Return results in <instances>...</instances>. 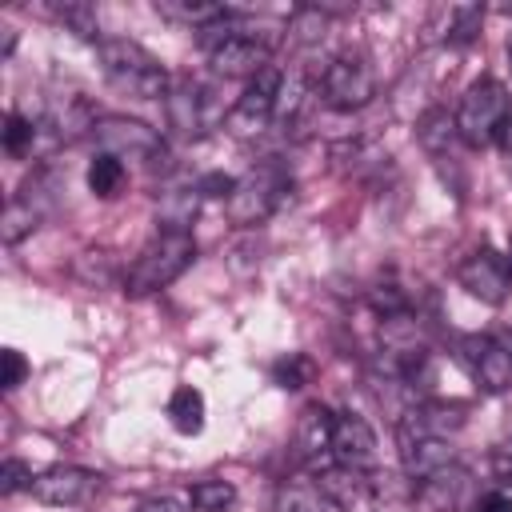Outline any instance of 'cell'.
<instances>
[{
  "label": "cell",
  "mask_w": 512,
  "mask_h": 512,
  "mask_svg": "<svg viewBox=\"0 0 512 512\" xmlns=\"http://www.w3.org/2000/svg\"><path fill=\"white\" fill-rule=\"evenodd\" d=\"M32 468L24 464V460H16V456H8L4 460V468H0V492L4 496H12V492H20V488H28L32 492Z\"/></svg>",
  "instance_id": "obj_30"
},
{
  "label": "cell",
  "mask_w": 512,
  "mask_h": 512,
  "mask_svg": "<svg viewBox=\"0 0 512 512\" xmlns=\"http://www.w3.org/2000/svg\"><path fill=\"white\" fill-rule=\"evenodd\" d=\"M232 184H236L232 176H220V172H208V176H204V180L196 184V192H200V196H224V200H228V192H232Z\"/></svg>",
  "instance_id": "obj_33"
},
{
  "label": "cell",
  "mask_w": 512,
  "mask_h": 512,
  "mask_svg": "<svg viewBox=\"0 0 512 512\" xmlns=\"http://www.w3.org/2000/svg\"><path fill=\"white\" fill-rule=\"evenodd\" d=\"M168 420H172V428L180 436H196L204 428V396L192 384H180L168 396Z\"/></svg>",
  "instance_id": "obj_21"
},
{
  "label": "cell",
  "mask_w": 512,
  "mask_h": 512,
  "mask_svg": "<svg viewBox=\"0 0 512 512\" xmlns=\"http://www.w3.org/2000/svg\"><path fill=\"white\" fill-rule=\"evenodd\" d=\"M416 140H420L424 152L444 156V152L460 140V132H456V116H448L444 108H428V112L416 120Z\"/></svg>",
  "instance_id": "obj_20"
},
{
  "label": "cell",
  "mask_w": 512,
  "mask_h": 512,
  "mask_svg": "<svg viewBox=\"0 0 512 512\" xmlns=\"http://www.w3.org/2000/svg\"><path fill=\"white\" fill-rule=\"evenodd\" d=\"M492 472H496L500 484L512 488V448H496V452H492Z\"/></svg>",
  "instance_id": "obj_35"
},
{
  "label": "cell",
  "mask_w": 512,
  "mask_h": 512,
  "mask_svg": "<svg viewBox=\"0 0 512 512\" xmlns=\"http://www.w3.org/2000/svg\"><path fill=\"white\" fill-rule=\"evenodd\" d=\"M332 424H336V412L324 408V404H308L300 412V420H296L292 448H296V460L308 464L312 472L332 460Z\"/></svg>",
  "instance_id": "obj_15"
},
{
  "label": "cell",
  "mask_w": 512,
  "mask_h": 512,
  "mask_svg": "<svg viewBox=\"0 0 512 512\" xmlns=\"http://www.w3.org/2000/svg\"><path fill=\"white\" fill-rule=\"evenodd\" d=\"M396 444H400L404 476H412V480H424V476L456 464V448L440 436H396Z\"/></svg>",
  "instance_id": "obj_18"
},
{
  "label": "cell",
  "mask_w": 512,
  "mask_h": 512,
  "mask_svg": "<svg viewBox=\"0 0 512 512\" xmlns=\"http://www.w3.org/2000/svg\"><path fill=\"white\" fill-rule=\"evenodd\" d=\"M480 20H484V8H476V4L452 8V12H448V44H456V48L472 44L476 32H480Z\"/></svg>",
  "instance_id": "obj_29"
},
{
  "label": "cell",
  "mask_w": 512,
  "mask_h": 512,
  "mask_svg": "<svg viewBox=\"0 0 512 512\" xmlns=\"http://www.w3.org/2000/svg\"><path fill=\"white\" fill-rule=\"evenodd\" d=\"M496 144H500L504 152H512V112H508V120L500 124V132H496Z\"/></svg>",
  "instance_id": "obj_36"
},
{
  "label": "cell",
  "mask_w": 512,
  "mask_h": 512,
  "mask_svg": "<svg viewBox=\"0 0 512 512\" xmlns=\"http://www.w3.org/2000/svg\"><path fill=\"white\" fill-rule=\"evenodd\" d=\"M376 96V76L364 52H340L320 72V100L336 112H356Z\"/></svg>",
  "instance_id": "obj_6"
},
{
  "label": "cell",
  "mask_w": 512,
  "mask_h": 512,
  "mask_svg": "<svg viewBox=\"0 0 512 512\" xmlns=\"http://www.w3.org/2000/svg\"><path fill=\"white\" fill-rule=\"evenodd\" d=\"M308 376H312V360H308L304 352H288V356H280V360L272 364V380H276L280 388H288V392L304 388Z\"/></svg>",
  "instance_id": "obj_28"
},
{
  "label": "cell",
  "mask_w": 512,
  "mask_h": 512,
  "mask_svg": "<svg viewBox=\"0 0 512 512\" xmlns=\"http://www.w3.org/2000/svg\"><path fill=\"white\" fill-rule=\"evenodd\" d=\"M92 140L100 152L120 156V160H144L148 168H160V160H168L164 136L132 116H96Z\"/></svg>",
  "instance_id": "obj_5"
},
{
  "label": "cell",
  "mask_w": 512,
  "mask_h": 512,
  "mask_svg": "<svg viewBox=\"0 0 512 512\" xmlns=\"http://www.w3.org/2000/svg\"><path fill=\"white\" fill-rule=\"evenodd\" d=\"M460 360L472 372V380L484 392H508L512 388V344L500 336H464Z\"/></svg>",
  "instance_id": "obj_10"
},
{
  "label": "cell",
  "mask_w": 512,
  "mask_h": 512,
  "mask_svg": "<svg viewBox=\"0 0 512 512\" xmlns=\"http://www.w3.org/2000/svg\"><path fill=\"white\" fill-rule=\"evenodd\" d=\"M332 460L336 464H352V468H372L376 460V432L368 428L364 416L356 412H340L332 424Z\"/></svg>",
  "instance_id": "obj_17"
},
{
  "label": "cell",
  "mask_w": 512,
  "mask_h": 512,
  "mask_svg": "<svg viewBox=\"0 0 512 512\" xmlns=\"http://www.w3.org/2000/svg\"><path fill=\"white\" fill-rule=\"evenodd\" d=\"M188 504H192L196 512H228V508L236 504V488H232L228 480L208 476V480H196V484H192Z\"/></svg>",
  "instance_id": "obj_26"
},
{
  "label": "cell",
  "mask_w": 512,
  "mask_h": 512,
  "mask_svg": "<svg viewBox=\"0 0 512 512\" xmlns=\"http://www.w3.org/2000/svg\"><path fill=\"white\" fill-rule=\"evenodd\" d=\"M196 260V240L192 232H156L140 252L136 260L128 264L124 272V292L128 296H152L160 288H168L188 264Z\"/></svg>",
  "instance_id": "obj_2"
},
{
  "label": "cell",
  "mask_w": 512,
  "mask_h": 512,
  "mask_svg": "<svg viewBox=\"0 0 512 512\" xmlns=\"http://www.w3.org/2000/svg\"><path fill=\"white\" fill-rule=\"evenodd\" d=\"M472 512H512V496L504 488H492V492H480Z\"/></svg>",
  "instance_id": "obj_32"
},
{
  "label": "cell",
  "mask_w": 512,
  "mask_h": 512,
  "mask_svg": "<svg viewBox=\"0 0 512 512\" xmlns=\"http://www.w3.org/2000/svg\"><path fill=\"white\" fill-rule=\"evenodd\" d=\"M40 216H44V208L36 204L32 188H24L20 196H12V200L4 204V216H0V240H4V244H20L24 236H32V232L40 228Z\"/></svg>",
  "instance_id": "obj_19"
},
{
  "label": "cell",
  "mask_w": 512,
  "mask_h": 512,
  "mask_svg": "<svg viewBox=\"0 0 512 512\" xmlns=\"http://www.w3.org/2000/svg\"><path fill=\"white\" fill-rule=\"evenodd\" d=\"M4 148H8L12 156L36 152V148H40V120H28V116H20V112H8V120H4Z\"/></svg>",
  "instance_id": "obj_27"
},
{
  "label": "cell",
  "mask_w": 512,
  "mask_h": 512,
  "mask_svg": "<svg viewBox=\"0 0 512 512\" xmlns=\"http://www.w3.org/2000/svg\"><path fill=\"white\" fill-rule=\"evenodd\" d=\"M96 52H100V68H104L108 84L120 88L124 96H132V100H164L168 96V88H172L168 72L144 44H136L128 36H112V40H100Z\"/></svg>",
  "instance_id": "obj_1"
},
{
  "label": "cell",
  "mask_w": 512,
  "mask_h": 512,
  "mask_svg": "<svg viewBox=\"0 0 512 512\" xmlns=\"http://www.w3.org/2000/svg\"><path fill=\"white\" fill-rule=\"evenodd\" d=\"M164 108H168V124L180 132V136H204L208 128L224 124V108L216 100V88L200 84V80H176L164 96Z\"/></svg>",
  "instance_id": "obj_8"
},
{
  "label": "cell",
  "mask_w": 512,
  "mask_h": 512,
  "mask_svg": "<svg viewBox=\"0 0 512 512\" xmlns=\"http://www.w3.org/2000/svg\"><path fill=\"white\" fill-rule=\"evenodd\" d=\"M124 160L120 156H108V152H96L92 156V164H88V188L96 192V196H116L120 188H124Z\"/></svg>",
  "instance_id": "obj_25"
},
{
  "label": "cell",
  "mask_w": 512,
  "mask_h": 512,
  "mask_svg": "<svg viewBox=\"0 0 512 512\" xmlns=\"http://www.w3.org/2000/svg\"><path fill=\"white\" fill-rule=\"evenodd\" d=\"M312 484L320 488V496L340 508V512H368L372 504V468H352V464H320L312 472Z\"/></svg>",
  "instance_id": "obj_12"
},
{
  "label": "cell",
  "mask_w": 512,
  "mask_h": 512,
  "mask_svg": "<svg viewBox=\"0 0 512 512\" xmlns=\"http://www.w3.org/2000/svg\"><path fill=\"white\" fill-rule=\"evenodd\" d=\"M100 472L92 468H80V464H56L48 472H40L32 480V496L40 504H52V508H76V504H88L96 492H100Z\"/></svg>",
  "instance_id": "obj_13"
},
{
  "label": "cell",
  "mask_w": 512,
  "mask_h": 512,
  "mask_svg": "<svg viewBox=\"0 0 512 512\" xmlns=\"http://www.w3.org/2000/svg\"><path fill=\"white\" fill-rule=\"evenodd\" d=\"M508 60H512V44H508Z\"/></svg>",
  "instance_id": "obj_37"
},
{
  "label": "cell",
  "mask_w": 512,
  "mask_h": 512,
  "mask_svg": "<svg viewBox=\"0 0 512 512\" xmlns=\"http://www.w3.org/2000/svg\"><path fill=\"white\" fill-rule=\"evenodd\" d=\"M156 12H160V16H168V20L188 24L192 32H200V28L216 24V20H224L232 8H224V4H192V0H160V4H156Z\"/></svg>",
  "instance_id": "obj_23"
},
{
  "label": "cell",
  "mask_w": 512,
  "mask_h": 512,
  "mask_svg": "<svg viewBox=\"0 0 512 512\" xmlns=\"http://www.w3.org/2000/svg\"><path fill=\"white\" fill-rule=\"evenodd\" d=\"M24 376H28V360L16 352V348H4V392H12V388H20L24 384Z\"/></svg>",
  "instance_id": "obj_31"
},
{
  "label": "cell",
  "mask_w": 512,
  "mask_h": 512,
  "mask_svg": "<svg viewBox=\"0 0 512 512\" xmlns=\"http://www.w3.org/2000/svg\"><path fill=\"white\" fill-rule=\"evenodd\" d=\"M52 16H56L72 36L100 44V16H96L92 4H84V0H64V4H52Z\"/></svg>",
  "instance_id": "obj_24"
},
{
  "label": "cell",
  "mask_w": 512,
  "mask_h": 512,
  "mask_svg": "<svg viewBox=\"0 0 512 512\" xmlns=\"http://www.w3.org/2000/svg\"><path fill=\"white\" fill-rule=\"evenodd\" d=\"M208 64L224 80H256L264 68H272V44L244 28L236 36H228L224 44H216L208 52Z\"/></svg>",
  "instance_id": "obj_11"
},
{
  "label": "cell",
  "mask_w": 512,
  "mask_h": 512,
  "mask_svg": "<svg viewBox=\"0 0 512 512\" xmlns=\"http://www.w3.org/2000/svg\"><path fill=\"white\" fill-rule=\"evenodd\" d=\"M512 112V100L504 92L500 80H476L464 96H460V108H456V132L464 144L472 148H484L496 140L500 124L508 120Z\"/></svg>",
  "instance_id": "obj_4"
},
{
  "label": "cell",
  "mask_w": 512,
  "mask_h": 512,
  "mask_svg": "<svg viewBox=\"0 0 512 512\" xmlns=\"http://www.w3.org/2000/svg\"><path fill=\"white\" fill-rule=\"evenodd\" d=\"M456 280H460V288H468V296H476L480 304H492L496 308L512 292V260L500 256L496 248H476L456 268Z\"/></svg>",
  "instance_id": "obj_9"
},
{
  "label": "cell",
  "mask_w": 512,
  "mask_h": 512,
  "mask_svg": "<svg viewBox=\"0 0 512 512\" xmlns=\"http://www.w3.org/2000/svg\"><path fill=\"white\" fill-rule=\"evenodd\" d=\"M272 512H328V500L320 496V488L312 480H284L276 488Z\"/></svg>",
  "instance_id": "obj_22"
},
{
  "label": "cell",
  "mask_w": 512,
  "mask_h": 512,
  "mask_svg": "<svg viewBox=\"0 0 512 512\" xmlns=\"http://www.w3.org/2000/svg\"><path fill=\"white\" fill-rule=\"evenodd\" d=\"M280 88H284V72H280L276 64H272V68H264L256 80H248V84H244V92L236 96V104H232V108H228V116H224V128H228L232 136H240V140L260 136V132L276 120Z\"/></svg>",
  "instance_id": "obj_7"
},
{
  "label": "cell",
  "mask_w": 512,
  "mask_h": 512,
  "mask_svg": "<svg viewBox=\"0 0 512 512\" xmlns=\"http://www.w3.org/2000/svg\"><path fill=\"white\" fill-rule=\"evenodd\" d=\"M136 512H184V504L176 496H148L136 504Z\"/></svg>",
  "instance_id": "obj_34"
},
{
  "label": "cell",
  "mask_w": 512,
  "mask_h": 512,
  "mask_svg": "<svg viewBox=\"0 0 512 512\" xmlns=\"http://www.w3.org/2000/svg\"><path fill=\"white\" fill-rule=\"evenodd\" d=\"M288 188H292L288 172L276 160H264V164L248 168L244 176H236V184H232V192L224 200V212H228V220L236 228H256L284 204Z\"/></svg>",
  "instance_id": "obj_3"
},
{
  "label": "cell",
  "mask_w": 512,
  "mask_h": 512,
  "mask_svg": "<svg viewBox=\"0 0 512 512\" xmlns=\"http://www.w3.org/2000/svg\"><path fill=\"white\" fill-rule=\"evenodd\" d=\"M416 500L436 508V512H460V508H472L476 496H472V472L464 464H448L424 480H416Z\"/></svg>",
  "instance_id": "obj_14"
},
{
  "label": "cell",
  "mask_w": 512,
  "mask_h": 512,
  "mask_svg": "<svg viewBox=\"0 0 512 512\" xmlns=\"http://www.w3.org/2000/svg\"><path fill=\"white\" fill-rule=\"evenodd\" d=\"M464 404L456 400H428V404H416L408 408L400 420H396V436H440L448 440L452 432L464 428Z\"/></svg>",
  "instance_id": "obj_16"
}]
</instances>
